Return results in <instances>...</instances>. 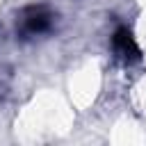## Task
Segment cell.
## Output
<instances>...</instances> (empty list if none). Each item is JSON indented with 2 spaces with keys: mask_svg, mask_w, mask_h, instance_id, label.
Wrapping results in <instances>:
<instances>
[{
  "mask_svg": "<svg viewBox=\"0 0 146 146\" xmlns=\"http://www.w3.org/2000/svg\"><path fill=\"white\" fill-rule=\"evenodd\" d=\"M50 25H52V14L46 7H27L21 14L18 32H21V36L27 39V36H36V34L48 32Z\"/></svg>",
  "mask_w": 146,
  "mask_h": 146,
  "instance_id": "1",
  "label": "cell"
},
{
  "mask_svg": "<svg viewBox=\"0 0 146 146\" xmlns=\"http://www.w3.org/2000/svg\"><path fill=\"white\" fill-rule=\"evenodd\" d=\"M112 48H114V55L116 59H121L123 64H132V62H139L141 59V50L132 36V32L128 27H119L112 36Z\"/></svg>",
  "mask_w": 146,
  "mask_h": 146,
  "instance_id": "2",
  "label": "cell"
}]
</instances>
